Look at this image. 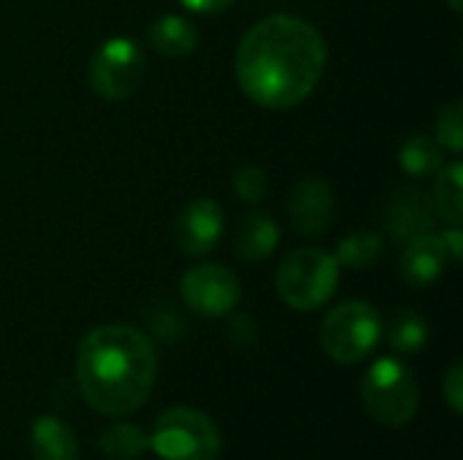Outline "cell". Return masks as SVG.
<instances>
[{
  "label": "cell",
  "mask_w": 463,
  "mask_h": 460,
  "mask_svg": "<svg viewBox=\"0 0 463 460\" xmlns=\"http://www.w3.org/2000/svg\"><path fill=\"white\" fill-rule=\"evenodd\" d=\"M328 62L323 35L304 19L274 14L250 27L236 54V76L250 100L285 111L312 95Z\"/></svg>",
  "instance_id": "6da1fadb"
},
{
  "label": "cell",
  "mask_w": 463,
  "mask_h": 460,
  "mask_svg": "<svg viewBox=\"0 0 463 460\" xmlns=\"http://www.w3.org/2000/svg\"><path fill=\"white\" fill-rule=\"evenodd\" d=\"M157 380L155 344L130 325L92 328L76 350V382L84 401L106 418L138 412Z\"/></svg>",
  "instance_id": "7a4b0ae2"
},
{
  "label": "cell",
  "mask_w": 463,
  "mask_h": 460,
  "mask_svg": "<svg viewBox=\"0 0 463 460\" xmlns=\"http://www.w3.org/2000/svg\"><path fill=\"white\" fill-rule=\"evenodd\" d=\"M361 399L374 423L385 428H404L418 415L420 390L404 361L380 358L361 380Z\"/></svg>",
  "instance_id": "3957f363"
},
{
  "label": "cell",
  "mask_w": 463,
  "mask_h": 460,
  "mask_svg": "<svg viewBox=\"0 0 463 460\" xmlns=\"http://www.w3.org/2000/svg\"><path fill=\"white\" fill-rule=\"evenodd\" d=\"M339 268L342 266L331 252L317 247H301L279 263L277 293L290 309L298 312L320 309L336 293Z\"/></svg>",
  "instance_id": "277c9868"
},
{
  "label": "cell",
  "mask_w": 463,
  "mask_h": 460,
  "mask_svg": "<svg viewBox=\"0 0 463 460\" xmlns=\"http://www.w3.org/2000/svg\"><path fill=\"white\" fill-rule=\"evenodd\" d=\"M149 450L163 460H217L222 437L217 423L193 407L165 409L149 437Z\"/></svg>",
  "instance_id": "5b68a950"
},
{
  "label": "cell",
  "mask_w": 463,
  "mask_h": 460,
  "mask_svg": "<svg viewBox=\"0 0 463 460\" xmlns=\"http://www.w3.org/2000/svg\"><path fill=\"white\" fill-rule=\"evenodd\" d=\"M383 336L380 312L366 301H345L334 306L320 328L323 350L331 361L353 366L374 352Z\"/></svg>",
  "instance_id": "8992f818"
},
{
  "label": "cell",
  "mask_w": 463,
  "mask_h": 460,
  "mask_svg": "<svg viewBox=\"0 0 463 460\" xmlns=\"http://www.w3.org/2000/svg\"><path fill=\"white\" fill-rule=\"evenodd\" d=\"M144 76V52L136 41L117 35L109 38L90 62V87L106 100L130 98Z\"/></svg>",
  "instance_id": "52a82bcc"
},
{
  "label": "cell",
  "mask_w": 463,
  "mask_h": 460,
  "mask_svg": "<svg viewBox=\"0 0 463 460\" xmlns=\"http://www.w3.org/2000/svg\"><path fill=\"white\" fill-rule=\"evenodd\" d=\"M179 290H182L184 306L203 317H225L241 301V285L236 274L214 263L193 266L182 277Z\"/></svg>",
  "instance_id": "ba28073f"
},
{
  "label": "cell",
  "mask_w": 463,
  "mask_h": 460,
  "mask_svg": "<svg viewBox=\"0 0 463 460\" xmlns=\"http://www.w3.org/2000/svg\"><path fill=\"white\" fill-rule=\"evenodd\" d=\"M290 225L301 236H323L336 214L334 190L320 176H307L296 184L288 203Z\"/></svg>",
  "instance_id": "9c48e42d"
},
{
  "label": "cell",
  "mask_w": 463,
  "mask_h": 460,
  "mask_svg": "<svg viewBox=\"0 0 463 460\" xmlns=\"http://www.w3.org/2000/svg\"><path fill=\"white\" fill-rule=\"evenodd\" d=\"M222 228V206L214 198H193L176 220V244L184 255H206L220 244Z\"/></svg>",
  "instance_id": "30bf717a"
},
{
  "label": "cell",
  "mask_w": 463,
  "mask_h": 460,
  "mask_svg": "<svg viewBox=\"0 0 463 460\" xmlns=\"http://www.w3.org/2000/svg\"><path fill=\"white\" fill-rule=\"evenodd\" d=\"M434 222H437V211L431 195H426L418 187H399L391 192L385 203V225L393 239L407 244L423 233H431Z\"/></svg>",
  "instance_id": "8fae6325"
},
{
  "label": "cell",
  "mask_w": 463,
  "mask_h": 460,
  "mask_svg": "<svg viewBox=\"0 0 463 460\" xmlns=\"http://www.w3.org/2000/svg\"><path fill=\"white\" fill-rule=\"evenodd\" d=\"M448 263L450 255L442 244V236L423 233L407 241V249L402 255V277L412 287H429L445 274Z\"/></svg>",
  "instance_id": "7c38bea8"
},
{
  "label": "cell",
  "mask_w": 463,
  "mask_h": 460,
  "mask_svg": "<svg viewBox=\"0 0 463 460\" xmlns=\"http://www.w3.org/2000/svg\"><path fill=\"white\" fill-rule=\"evenodd\" d=\"M30 453L35 460H79V439L60 418L43 415L30 428Z\"/></svg>",
  "instance_id": "4fadbf2b"
},
{
  "label": "cell",
  "mask_w": 463,
  "mask_h": 460,
  "mask_svg": "<svg viewBox=\"0 0 463 460\" xmlns=\"http://www.w3.org/2000/svg\"><path fill=\"white\" fill-rule=\"evenodd\" d=\"M279 244V225L274 222L271 214L255 211L252 217L244 220L239 239H236V255L247 263H260L266 260Z\"/></svg>",
  "instance_id": "5bb4252c"
},
{
  "label": "cell",
  "mask_w": 463,
  "mask_h": 460,
  "mask_svg": "<svg viewBox=\"0 0 463 460\" xmlns=\"http://www.w3.org/2000/svg\"><path fill=\"white\" fill-rule=\"evenodd\" d=\"M149 43L163 57H187L198 46V30L179 14H165L149 27Z\"/></svg>",
  "instance_id": "9a60e30c"
},
{
  "label": "cell",
  "mask_w": 463,
  "mask_h": 460,
  "mask_svg": "<svg viewBox=\"0 0 463 460\" xmlns=\"http://www.w3.org/2000/svg\"><path fill=\"white\" fill-rule=\"evenodd\" d=\"M434 182V192H431V203L434 211L448 220L450 225H461L463 222V165L461 163H450L442 165Z\"/></svg>",
  "instance_id": "2e32d148"
},
{
  "label": "cell",
  "mask_w": 463,
  "mask_h": 460,
  "mask_svg": "<svg viewBox=\"0 0 463 460\" xmlns=\"http://www.w3.org/2000/svg\"><path fill=\"white\" fill-rule=\"evenodd\" d=\"M399 163L402 168L410 174V176H418V179H426V176H434L445 163H442V146L429 138V136H410L404 144H402V152H399Z\"/></svg>",
  "instance_id": "e0dca14e"
},
{
  "label": "cell",
  "mask_w": 463,
  "mask_h": 460,
  "mask_svg": "<svg viewBox=\"0 0 463 460\" xmlns=\"http://www.w3.org/2000/svg\"><path fill=\"white\" fill-rule=\"evenodd\" d=\"M388 344L402 355L420 352L429 344V323L412 309H399L388 325Z\"/></svg>",
  "instance_id": "ac0fdd59"
},
{
  "label": "cell",
  "mask_w": 463,
  "mask_h": 460,
  "mask_svg": "<svg viewBox=\"0 0 463 460\" xmlns=\"http://www.w3.org/2000/svg\"><path fill=\"white\" fill-rule=\"evenodd\" d=\"M149 450V437L133 423L109 426L100 434V453L111 460H136Z\"/></svg>",
  "instance_id": "d6986e66"
},
{
  "label": "cell",
  "mask_w": 463,
  "mask_h": 460,
  "mask_svg": "<svg viewBox=\"0 0 463 460\" xmlns=\"http://www.w3.org/2000/svg\"><path fill=\"white\" fill-rule=\"evenodd\" d=\"M336 263L345 268H369L383 258V239L372 230L350 233L336 247Z\"/></svg>",
  "instance_id": "ffe728a7"
},
{
  "label": "cell",
  "mask_w": 463,
  "mask_h": 460,
  "mask_svg": "<svg viewBox=\"0 0 463 460\" xmlns=\"http://www.w3.org/2000/svg\"><path fill=\"white\" fill-rule=\"evenodd\" d=\"M434 133H437V144L453 155H458L463 149V103L456 100L450 106H445L434 122Z\"/></svg>",
  "instance_id": "44dd1931"
},
{
  "label": "cell",
  "mask_w": 463,
  "mask_h": 460,
  "mask_svg": "<svg viewBox=\"0 0 463 460\" xmlns=\"http://www.w3.org/2000/svg\"><path fill=\"white\" fill-rule=\"evenodd\" d=\"M233 190L241 201L247 203H258L266 198L269 192V176L260 165L255 163H244L236 174H233Z\"/></svg>",
  "instance_id": "7402d4cb"
},
{
  "label": "cell",
  "mask_w": 463,
  "mask_h": 460,
  "mask_svg": "<svg viewBox=\"0 0 463 460\" xmlns=\"http://www.w3.org/2000/svg\"><path fill=\"white\" fill-rule=\"evenodd\" d=\"M442 396H445V401L450 404V409H453L456 415H461L463 412V366L461 363H453V366H450V371H448V377H445V382H442Z\"/></svg>",
  "instance_id": "603a6c76"
},
{
  "label": "cell",
  "mask_w": 463,
  "mask_h": 460,
  "mask_svg": "<svg viewBox=\"0 0 463 460\" xmlns=\"http://www.w3.org/2000/svg\"><path fill=\"white\" fill-rule=\"evenodd\" d=\"M228 333H231V339H233L236 344H241V347H244V344H252V342H255L258 328H255V323H252L250 317L239 314V317H233V320H231Z\"/></svg>",
  "instance_id": "cb8c5ba5"
},
{
  "label": "cell",
  "mask_w": 463,
  "mask_h": 460,
  "mask_svg": "<svg viewBox=\"0 0 463 460\" xmlns=\"http://www.w3.org/2000/svg\"><path fill=\"white\" fill-rule=\"evenodd\" d=\"M442 244H445V249H448V255H450V263H458L463 255V233L458 225H453V228H448L445 233H442Z\"/></svg>",
  "instance_id": "d4e9b609"
},
{
  "label": "cell",
  "mask_w": 463,
  "mask_h": 460,
  "mask_svg": "<svg viewBox=\"0 0 463 460\" xmlns=\"http://www.w3.org/2000/svg\"><path fill=\"white\" fill-rule=\"evenodd\" d=\"M233 3L236 0H182V5L195 14H220V11L231 8Z\"/></svg>",
  "instance_id": "484cf974"
},
{
  "label": "cell",
  "mask_w": 463,
  "mask_h": 460,
  "mask_svg": "<svg viewBox=\"0 0 463 460\" xmlns=\"http://www.w3.org/2000/svg\"><path fill=\"white\" fill-rule=\"evenodd\" d=\"M448 5H450V8H453V11H461V8H463V3H461V0H448Z\"/></svg>",
  "instance_id": "4316f807"
}]
</instances>
